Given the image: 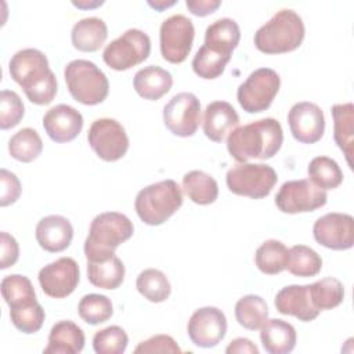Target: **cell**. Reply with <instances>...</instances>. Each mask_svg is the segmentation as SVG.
I'll list each match as a JSON object with an SVG mask.
<instances>
[{"mask_svg":"<svg viewBox=\"0 0 354 354\" xmlns=\"http://www.w3.org/2000/svg\"><path fill=\"white\" fill-rule=\"evenodd\" d=\"M282 142L281 123L274 118H264L235 127L228 134L227 149L238 163H245L250 159H271Z\"/></svg>","mask_w":354,"mask_h":354,"instance_id":"6da1fadb","label":"cell"},{"mask_svg":"<svg viewBox=\"0 0 354 354\" xmlns=\"http://www.w3.org/2000/svg\"><path fill=\"white\" fill-rule=\"evenodd\" d=\"M241 29L232 18H220L210 24L205 32V43L207 48L224 55H231L232 50L239 44Z\"/></svg>","mask_w":354,"mask_h":354,"instance_id":"4316f807","label":"cell"},{"mask_svg":"<svg viewBox=\"0 0 354 354\" xmlns=\"http://www.w3.org/2000/svg\"><path fill=\"white\" fill-rule=\"evenodd\" d=\"M35 235L41 249L50 253H58L71 245L73 227L66 217L50 214L37 223Z\"/></svg>","mask_w":354,"mask_h":354,"instance_id":"ffe728a7","label":"cell"},{"mask_svg":"<svg viewBox=\"0 0 354 354\" xmlns=\"http://www.w3.org/2000/svg\"><path fill=\"white\" fill-rule=\"evenodd\" d=\"M289 257V249L277 239H268L263 242L254 254V263L257 268L267 275H275L286 270Z\"/></svg>","mask_w":354,"mask_h":354,"instance_id":"f546056e","label":"cell"},{"mask_svg":"<svg viewBox=\"0 0 354 354\" xmlns=\"http://www.w3.org/2000/svg\"><path fill=\"white\" fill-rule=\"evenodd\" d=\"M260 329V340L267 353L288 354L295 348L296 330L289 322L272 318L267 319Z\"/></svg>","mask_w":354,"mask_h":354,"instance_id":"cb8c5ba5","label":"cell"},{"mask_svg":"<svg viewBox=\"0 0 354 354\" xmlns=\"http://www.w3.org/2000/svg\"><path fill=\"white\" fill-rule=\"evenodd\" d=\"M43 127L54 142H69L80 134L83 116L73 106L59 104L44 113Z\"/></svg>","mask_w":354,"mask_h":354,"instance_id":"ac0fdd59","label":"cell"},{"mask_svg":"<svg viewBox=\"0 0 354 354\" xmlns=\"http://www.w3.org/2000/svg\"><path fill=\"white\" fill-rule=\"evenodd\" d=\"M108 37L106 24L97 17H88L77 21L71 30V40L76 50L93 53L100 50Z\"/></svg>","mask_w":354,"mask_h":354,"instance_id":"d4e9b609","label":"cell"},{"mask_svg":"<svg viewBox=\"0 0 354 354\" xmlns=\"http://www.w3.org/2000/svg\"><path fill=\"white\" fill-rule=\"evenodd\" d=\"M165 126L178 137H191L201 123V102L194 93L173 95L163 108Z\"/></svg>","mask_w":354,"mask_h":354,"instance_id":"4fadbf2b","label":"cell"},{"mask_svg":"<svg viewBox=\"0 0 354 354\" xmlns=\"http://www.w3.org/2000/svg\"><path fill=\"white\" fill-rule=\"evenodd\" d=\"M86 343L83 329L73 321L64 319L53 325L48 343L43 353L46 354H77L83 350Z\"/></svg>","mask_w":354,"mask_h":354,"instance_id":"7402d4cb","label":"cell"},{"mask_svg":"<svg viewBox=\"0 0 354 354\" xmlns=\"http://www.w3.org/2000/svg\"><path fill=\"white\" fill-rule=\"evenodd\" d=\"M136 288L141 296L152 303L165 301L171 292L166 274L156 268H147L141 271L136 279Z\"/></svg>","mask_w":354,"mask_h":354,"instance_id":"d6a6232c","label":"cell"},{"mask_svg":"<svg viewBox=\"0 0 354 354\" xmlns=\"http://www.w3.org/2000/svg\"><path fill=\"white\" fill-rule=\"evenodd\" d=\"M133 86L137 94L144 100L156 101L170 91L173 76L169 71L158 65H148L134 75Z\"/></svg>","mask_w":354,"mask_h":354,"instance_id":"603a6c76","label":"cell"},{"mask_svg":"<svg viewBox=\"0 0 354 354\" xmlns=\"http://www.w3.org/2000/svg\"><path fill=\"white\" fill-rule=\"evenodd\" d=\"M288 123L292 136L301 144L319 141L325 131V116L322 109L308 101L296 102L288 113Z\"/></svg>","mask_w":354,"mask_h":354,"instance_id":"e0dca14e","label":"cell"},{"mask_svg":"<svg viewBox=\"0 0 354 354\" xmlns=\"http://www.w3.org/2000/svg\"><path fill=\"white\" fill-rule=\"evenodd\" d=\"M134 353H181L176 340L169 335H155L144 342H140Z\"/></svg>","mask_w":354,"mask_h":354,"instance_id":"7bdbcfd3","label":"cell"},{"mask_svg":"<svg viewBox=\"0 0 354 354\" xmlns=\"http://www.w3.org/2000/svg\"><path fill=\"white\" fill-rule=\"evenodd\" d=\"M195 28L189 18L174 14L160 24L159 43L160 54L170 64H181L191 53Z\"/></svg>","mask_w":354,"mask_h":354,"instance_id":"30bf717a","label":"cell"},{"mask_svg":"<svg viewBox=\"0 0 354 354\" xmlns=\"http://www.w3.org/2000/svg\"><path fill=\"white\" fill-rule=\"evenodd\" d=\"M43 151V141L32 127H24L8 140V152L15 160L29 163L39 158Z\"/></svg>","mask_w":354,"mask_h":354,"instance_id":"1f68e13d","label":"cell"},{"mask_svg":"<svg viewBox=\"0 0 354 354\" xmlns=\"http://www.w3.org/2000/svg\"><path fill=\"white\" fill-rule=\"evenodd\" d=\"M230 59L231 55H224L207 48L206 46H202L194 55L192 69L199 77L212 80L223 75Z\"/></svg>","mask_w":354,"mask_h":354,"instance_id":"f35d334b","label":"cell"},{"mask_svg":"<svg viewBox=\"0 0 354 354\" xmlns=\"http://www.w3.org/2000/svg\"><path fill=\"white\" fill-rule=\"evenodd\" d=\"M274 304L278 313L283 315H293L303 322H310L319 314V311L313 306L310 285H288L282 288L277 293Z\"/></svg>","mask_w":354,"mask_h":354,"instance_id":"d6986e66","label":"cell"},{"mask_svg":"<svg viewBox=\"0 0 354 354\" xmlns=\"http://www.w3.org/2000/svg\"><path fill=\"white\" fill-rule=\"evenodd\" d=\"M77 313L84 322L90 325H98L112 317L113 306L111 299L105 295L88 293L80 299Z\"/></svg>","mask_w":354,"mask_h":354,"instance_id":"74e56055","label":"cell"},{"mask_svg":"<svg viewBox=\"0 0 354 354\" xmlns=\"http://www.w3.org/2000/svg\"><path fill=\"white\" fill-rule=\"evenodd\" d=\"M25 115V106L19 95L12 90H1L0 93V129L7 130L15 127Z\"/></svg>","mask_w":354,"mask_h":354,"instance_id":"b9f144b4","label":"cell"},{"mask_svg":"<svg viewBox=\"0 0 354 354\" xmlns=\"http://www.w3.org/2000/svg\"><path fill=\"white\" fill-rule=\"evenodd\" d=\"M148 4L152 7V8H155V10H158V11H163L165 8H167V7H171L173 4H176V1L173 0V1H165V0H158V1H148Z\"/></svg>","mask_w":354,"mask_h":354,"instance_id":"c3c4849f","label":"cell"},{"mask_svg":"<svg viewBox=\"0 0 354 354\" xmlns=\"http://www.w3.org/2000/svg\"><path fill=\"white\" fill-rule=\"evenodd\" d=\"M1 295L10 308L36 301V292L30 279L19 274H11L3 278Z\"/></svg>","mask_w":354,"mask_h":354,"instance_id":"8d00e7d4","label":"cell"},{"mask_svg":"<svg viewBox=\"0 0 354 354\" xmlns=\"http://www.w3.org/2000/svg\"><path fill=\"white\" fill-rule=\"evenodd\" d=\"M308 180L321 189H335L343 181V173L336 160L329 156H315L307 167Z\"/></svg>","mask_w":354,"mask_h":354,"instance_id":"e575fe53","label":"cell"},{"mask_svg":"<svg viewBox=\"0 0 354 354\" xmlns=\"http://www.w3.org/2000/svg\"><path fill=\"white\" fill-rule=\"evenodd\" d=\"M8 71L18 83L28 100L36 105L50 104L58 90L57 77L48 66V59L37 48L17 51L8 64Z\"/></svg>","mask_w":354,"mask_h":354,"instance_id":"7a4b0ae2","label":"cell"},{"mask_svg":"<svg viewBox=\"0 0 354 354\" xmlns=\"http://www.w3.org/2000/svg\"><path fill=\"white\" fill-rule=\"evenodd\" d=\"M183 205V192L174 180H162L138 191L134 209L140 220L148 225H160Z\"/></svg>","mask_w":354,"mask_h":354,"instance_id":"5b68a950","label":"cell"},{"mask_svg":"<svg viewBox=\"0 0 354 354\" xmlns=\"http://www.w3.org/2000/svg\"><path fill=\"white\" fill-rule=\"evenodd\" d=\"M322 268L321 256L306 245H295L289 249L286 270L296 277L307 278L317 275Z\"/></svg>","mask_w":354,"mask_h":354,"instance_id":"d590c367","label":"cell"},{"mask_svg":"<svg viewBox=\"0 0 354 354\" xmlns=\"http://www.w3.org/2000/svg\"><path fill=\"white\" fill-rule=\"evenodd\" d=\"M66 87L73 100L83 105L101 104L109 91L105 73L88 59H73L64 69Z\"/></svg>","mask_w":354,"mask_h":354,"instance_id":"8992f818","label":"cell"},{"mask_svg":"<svg viewBox=\"0 0 354 354\" xmlns=\"http://www.w3.org/2000/svg\"><path fill=\"white\" fill-rule=\"evenodd\" d=\"M183 189L196 205H210L218 196L217 181L202 170H191L183 177Z\"/></svg>","mask_w":354,"mask_h":354,"instance_id":"f1b7e54d","label":"cell"},{"mask_svg":"<svg viewBox=\"0 0 354 354\" xmlns=\"http://www.w3.org/2000/svg\"><path fill=\"white\" fill-rule=\"evenodd\" d=\"M187 333L195 346L202 348L214 347L227 333L225 314L212 306L198 308L188 321Z\"/></svg>","mask_w":354,"mask_h":354,"instance_id":"9a60e30c","label":"cell"},{"mask_svg":"<svg viewBox=\"0 0 354 354\" xmlns=\"http://www.w3.org/2000/svg\"><path fill=\"white\" fill-rule=\"evenodd\" d=\"M102 4V1H97V3H94V4H82V3H76V1H73V6H76V7H95V6H101Z\"/></svg>","mask_w":354,"mask_h":354,"instance_id":"681fc988","label":"cell"},{"mask_svg":"<svg viewBox=\"0 0 354 354\" xmlns=\"http://www.w3.org/2000/svg\"><path fill=\"white\" fill-rule=\"evenodd\" d=\"M39 283L43 292L53 299L69 296L77 286L80 270L72 257H59L39 271Z\"/></svg>","mask_w":354,"mask_h":354,"instance_id":"2e32d148","label":"cell"},{"mask_svg":"<svg viewBox=\"0 0 354 354\" xmlns=\"http://www.w3.org/2000/svg\"><path fill=\"white\" fill-rule=\"evenodd\" d=\"M185 6L191 14L196 17H206L213 14L221 6V1L220 0H187Z\"/></svg>","mask_w":354,"mask_h":354,"instance_id":"bcb514c9","label":"cell"},{"mask_svg":"<svg viewBox=\"0 0 354 354\" xmlns=\"http://www.w3.org/2000/svg\"><path fill=\"white\" fill-rule=\"evenodd\" d=\"M0 183H1V189H0V205L8 206L17 202V199L21 195V183L18 177L8 171L7 169L0 170Z\"/></svg>","mask_w":354,"mask_h":354,"instance_id":"ee69618b","label":"cell"},{"mask_svg":"<svg viewBox=\"0 0 354 354\" xmlns=\"http://www.w3.org/2000/svg\"><path fill=\"white\" fill-rule=\"evenodd\" d=\"M314 239L332 250H347L354 245V218L347 213H326L313 225Z\"/></svg>","mask_w":354,"mask_h":354,"instance_id":"5bb4252c","label":"cell"},{"mask_svg":"<svg viewBox=\"0 0 354 354\" xmlns=\"http://www.w3.org/2000/svg\"><path fill=\"white\" fill-rule=\"evenodd\" d=\"M326 192L311 180L285 181L275 195V205L282 213L297 214L314 212L326 203Z\"/></svg>","mask_w":354,"mask_h":354,"instance_id":"7c38bea8","label":"cell"},{"mask_svg":"<svg viewBox=\"0 0 354 354\" xmlns=\"http://www.w3.org/2000/svg\"><path fill=\"white\" fill-rule=\"evenodd\" d=\"M333 118V138L343 151L346 160L353 167L351 156L354 151V105L351 102L335 104L330 108Z\"/></svg>","mask_w":354,"mask_h":354,"instance_id":"484cf974","label":"cell"},{"mask_svg":"<svg viewBox=\"0 0 354 354\" xmlns=\"http://www.w3.org/2000/svg\"><path fill=\"white\" fill-rule=\"evenodd\" d=\"M124 264L116 256L101 260H87V279L101 289H116L124 279Z\"/></svg>","mask_w":354,"mask_h":354,"instance_id":"83f0119b","label":"cell"},{"mask_svg":"<svg viewBox=\"0 0 354 354\" xmlns=\"http://www.w3.org/2000/svg\"><path fill=\"white\" fill-rule=\"evenodd\" d=\"M0 245H1V261L0 268L6 270L14 266L19 257V246L12 235L3 231L0 234Z\"/></svg>","mask_w":354,"mask_h":354,"instance_id":"f6af8a7d","label":"cell"},{"mask_svg":"<svg viewBox=\"0 0 354 354\" xmlns=\"http://www.w3.org/2000/svg\"><path fill=\"white\" fill-rule=\"evenodd\" d=\"M239 123V116L235 108L227 101H213L206 105L203 113V133L214 141L221 142Z\"/></svg>","mask_w":354,"mask_h":354,"instance_id":"44dd1931","label":"cell"},{"mask_svg":"<svg viewBox=\"0 0 354 354\" xmlns=\"http://www.w3.org/2000/svg\"><path fill=\"white\" fill-rule=\"evenodd\" d=\"M87 141L97 156L105 162L122 159L129 149V137L124 127L115 119H95L87 133Z\"/></svg>","mask_w":354,"mask_h":354,"instance_id":"8fae6325","label":"cell"},{"mask_svg":"<svg viewBox=\"0 0 354 354\" xmlns=\"http://www.w3.org/2000/svg\"><path fill=\"white\" fill-rule=\"evenodd\" d=\"M304 33L301 17L290 8H282L256 30L253 41L264 54H283L299 48Z\"/></svg>","mask_w":354,"mask_h":354,"instance_id":"3957f363","label":"cell"},{"mask_svg":"<svg viewBox=\"0 0 354 354\" xmlns=\"http://www.w3.org/2000/svg\"><path fill=\"white\" fill-rule=\"evenodd\" d=\"M310 297L318 311L332 310L343 301L344 286L339 279L325 277L310 285Z\"/></svg>","mask_w":354,"mask_h":354,"instance_id":"836d02e7","label":"cell"},{"mask_svg":"<svg viewBox=\"0 0 354 354\" xmlns=\"http://www.w3.org/2000/svg\"><path fill=\"white\" fill-rule=\"evenodd\" d=\"M134 232L131 220L119 212H104L95 216L90 224L84 241L87 260H101L115 254V249L130 239Z\"/></svg>","mask_w":354,"mask_h":354,"instance_id":"277c9868","label":"cell"},{"mask_svg":"<svg viewBox=\"0 0 354 354\" xmlns=\"http://www.w3.org/2000/svg\"><path fill=\"white\" fill-rule=\"evenodd\" d=\"M235 318L245 329H260L268 319L267 303L261 296L246 295L235 304Z\"/></svg>","mask_w":354,"mask_h":354,"instance_id":"4dcf8cb0","label":"cell"},{"mask_svg":"<svg viewBox=\"0 0 354 354\" xmlns=\"http://www.w3.org/2000/svg\"><path fill=\"white\" fill-rule=\"evenodd\" d=\"M278 181L277 171L264 163H236L225 174L228 189L239 196L261 199Z\"/></svg>","mask_w":354,"mask_h":354,"instance_id":"52a82bcc","label":"cell"},{"mask_svg":"<svg viewBox=\"0 0 354 354\" xmlns=\"http://www.w3.org/2000/svg\"><path fill=\"white\" fill-rule=\"evenodd\" d=\"M127 344V333L118 325L104 328L93 336V348L97 354H122Z\"/></svg>","mask_w":354,"mask_h":354,"instance_id":"60d3db41","label":"cell"},{"mask_svg":"<svg viewBox=\"0 0 354 354\" xmlns=\"http://www.w3.org/2000/svg\"><path fill=\"white\" fill-rule=\"evenodd\" d=\"M227 354H234V353H249V354H259V348L257 346L246 339V337H236L225 348Z\"/></svg>","mask_w":354,"mask_h":354,"instance_id":"7dc6e473","label":"cell"},{"mask_svg":"<svg viewBox=\"0 0 354 354\" xmlns=\"http://www.w3.org/2000/svg\"><path fill=\"white\" fill-rule=\"evenodd\" d=\"M46 318V313L39 301L22 304L15 308H10V319L12 325L22 333L32 335L40 330Z\"/></svg>","mask_w":354,"mask_h":354,"instance_id":"ab89813d","label":"cell"},{"mask_svg":"<svg viewBox=\"0 0 354 354\" xmlns=\"http://www.w3.org/2000/svg\"><path fill=\"white\" fill-rule=\"evenodd\" d=\"M151 53V39L141 29H127L112 40L102 53L104 62L113 71H127L144 62Z\"/></svg>","mask_w":354,"mask_h":354,"instance_id":"ba28073f","label":"cell"},{"mask_svg":"<svg viewBox=\"0 0 354 354\" xmlns=\"http://www.w3.org/2000/svg\"><path fill=\"white\" fill-rule=\"evenodd\" d=\"M281 87L279 75L271 68H259L239 84L236 100L248 113H259L270 108Z\"/></svg>","mask_w":354,"mask_h":354,"instance_id":"9c48e42d","label":"cell"}]
</instances>
